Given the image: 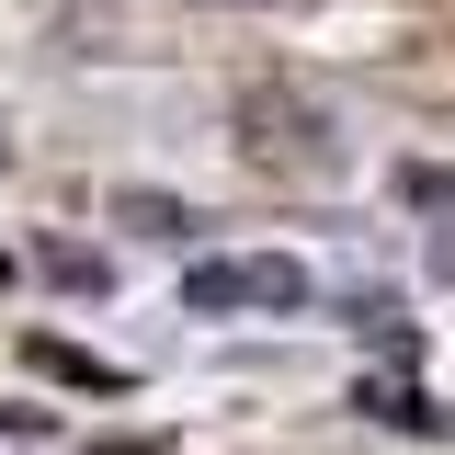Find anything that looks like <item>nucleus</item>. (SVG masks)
I'll return each instance as SVG.
<instances>
[{
    "instance_id": "1",
    "label": "nucleus",
    "mask_w": 455,
    "mask_h": 455,
    "mask_svg": "<svg viewBox=\"0 0 455 455\" xmlns=\"http://www.w3.org/2000/svg\"><path fill=\"white\" fill-rule=\"evenodd\" d=\"M228 125H239V160L262 171V182H341V125L296 80H251Z\"/></svg>"
},
{
    "instance_id": "2",
    "label": "nucleus",
    "mask_w": 455,
    "mask_h": 455,
    "mask_svg": "<svg viewBox=\"0 0 455 455\" xmlns=\"http://www.w3.org/2000/svg\"><path fill=\"white\" fill-rule=\"evenodd\" d=\"M205 319L217 307H307V274L284 262V251H251V262H194V284H182Z\"/></svg>"
},
{
    "instance_id": "3",
    "label": "nucleus",
    "mask_w": 455,
    "mask_h": 455,
    "mask_svg": "<svg viewBox=\"0 0 455 455\" xmlns=\"http://www.w3.org/2000/svg\"><path fill=\"white\" fill-rule=\"evenodd\" d=\"M114 217H137V228H160V239H171V228H194V217H182V205H171V194H114Z\"/></svg>"
}]
</instances>
